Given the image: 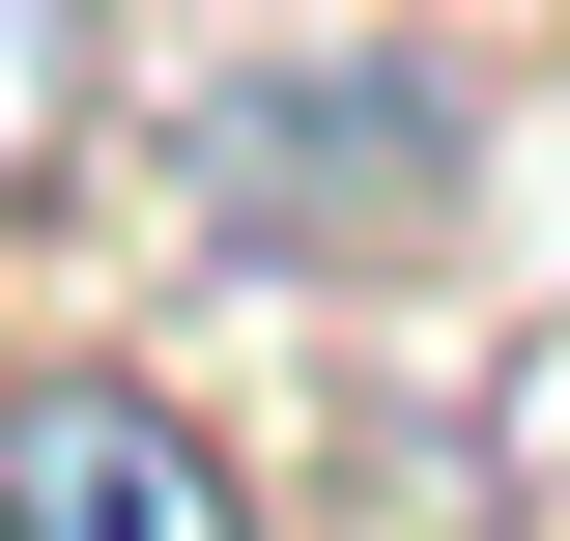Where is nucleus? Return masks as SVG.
Returning a JSON list of instances; mask_svg holds the SVG:
<instances>
[{
  "mask_svg": "<svg viewBox=\"0 0 570 541\" xmlns=\"http://www.w3.org/2000/svg\"><path fill=\"white\" fill-rule=\"evenodd\" d=\"M200 228L228 257H428L456 228V86L428 58H257V86H200Z\"/></svg>",
  "mask_w": 570,
  "mask_h": 541,
  "instance_id": "1",
  "label": "nucleus"
},
{
  "mask_svg": "<svg viewBox=\"0 0 570 541\" xmlns=\"http://www.w3.org/2000/svg\"><path fill=\"white\" fill-rule=\"evenodd\" d=\"M0 541H257L142 371H0Z\"/></svg>",
  "mask_w": 570,
  "mask_h": 541,
  "instance_id": "2",
  "label": "nucleus"
},
{
  "mask_svg": "<svg viewBox=\"0 0 570 541\" xmlns=\"http://www.w3.org/2000/svg\"><path fill=\"white\" fill-rule=\"evenodd\" d=\"M115 142V0H0V200H58Z\"/></svg>",
  "mask_w": 570,
  "mask_h": 541,
  "instance_id": "3",
  "label": "nucleus"
}]
</instances>
